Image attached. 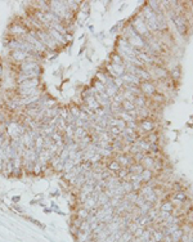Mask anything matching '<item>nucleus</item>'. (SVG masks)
<instances>
[{
    "label": "nucleus",
    "mask_w": 193,
    "mask_h": 242,
    "mask_svg": "<svg viewBox=\"0 0 193 242\" xmlns=\"http://www.w3.org/2000/svg\"><path fill=\"white\" fill-rule=\"evenodd\" d=\"M9 32L13 37H22L27 34L28 30L23 23H14L9 27Z\"/></svg>",
    "instance_id": "obj_2"
},
{
    "label": "nucleus",
    "mask_w": 193,
    "mask_h": 242,
    "mask_svg": "<svg viewBox=\"0 0 193 242\" xmlns=\"http://www.w3.org/2000/svg\"><path fill=\"white\" fill-rule=\"evenodd\" d=\"M79 217L82 219H86V218H89V214H88V211H86V209H82V210H80L79 211Z\"/></svg>",
    "instance_id": "obj_10"
},
{
    "label": "nucleus",
    "mask_w": 193,
    "mask_h": 242,
    "mask_svg": "<svg viewBox=\"0 0 193 242\" xmlns=\"http://www.w3.org/2000/svg\"><path fill=\"white\" fill-rule=\"evenodd\" d=\"M68 112H70V115H72V116H73V117L79 119L80 114H81V108L76 107V106H72V107H70V108H68Z\"/></svg>",
    "instance_id": "obj_9"
},
{
    "label": "nucleus",
    "mask_w": 193,
    "mask_h": 242,
    "mask_svg": "<svg viewBox=\"0 0 193 242\" xmlns=\"http://www.w3.org/2000/svg\"><path fill=\"white\" fill-rule=\"evenodd\" d=\"M73 166H76L75 161L71 160V159H67L66 161H64V164H63V174L64 173H70L71 169H72Z\"/></svg>",
    "instance_id": "obj_8"
},
{
    "label": "nucleus",
    "mask_w": 193,
    "mask_h": 242,
    "mask_svg": "<svg viewBox=\"0 0 193 242\" xmlns=\"http://www.w3.org/2000/svg\"><path fill=\"white\" fill-rule=\"evenodd\" d=\"M18 200H19V197H13V201L14 202H18Z\"/></svg>",
    "instance_id": "obj_13"
},
{
    "label": "nucleus",
    "mask_w": 193,
    "mask_h": 242,
    "mask_svg": "<svg viewBox=\"0 0 193 242\" xmlns=\"http://www.w3.org/2000/svg\"><path fill=\"white\" fill-rule=\"evenodd\" d=\"M86 137V130L84 128H76L75 133H73V139L75 140H79L81 139V138Z\"/></svg>",
    "instance_id": "obj_7"
},
{
    "label": "nucleus",
    "mask_w": 193,
    "mask_h": 242,
    "mask_svg": "<svg viewBox=\"0 0 193 242\" xmlns=\"http://www.w3.org/2000/svg\"><path fill=\"white\" fill-rule=\"evenodd\" d=\"M36 36H37L39 40H40L41 43L45 45V48H46L48 50H56L57 48L59 47V45L56 43V40H54V39L51 37L49 34H48V31L45 30V28L36 31Z\"/></svg>",
    "instance_id": "obj_1"
},
{
    "label": "nucleus",
    "mask_w": 193,
    "mask_h": 242,
    "mask_svg": "<svg viewBox=\"0 0 193 242\" xmlns=\"http://www.w3.org/2000/svg\"><path fill=\"white\" fill-rule=\"evenodd\" d=\"M95 86H96V88H98V90H101V92H102L103 89H104V88H103V86H102V84H99V83H96V85H95Z\"/></svg>",
    "instance_id": "obj_11"
},
{
    "label": "nucleus",
    "mask_w": 193,
    "mask_h": 242,
    "mask_svg": "<svg viewBox=\"0 0 193 242\" xmlns=\"http://www.w3.org/2000/svg\"><path fill=\"white\" fill-rule=\"evenodd\" d=\"M21 140H22V143H23L25 148H35V139L32 138V135L28 133V131L22 135Z\"/></svg>",
    "instance_id": "obj_5"
},
{
    "label": "nucleus",
    "mask_w": 193,
    "mask_h": 242,
    "mask_svg": "<svg viewBox=\"0 0 193 242\" xmlns=\"http://www.w3.org/2000/svg\"><path fill=\"white\" fill-rule=\"evenodd\" d=\"M95 201H96V196L95 195L89 196V197L84 201V207H85V209H92L93 206L95 205Z\"/></svg>",
    "instance_id": "obj_6"
},
{
    "label": "nucleus",
    "mask_w": 193,
    "mask_h": 242,
    "mask_svg": "<svg viewBox=\"0 0 193 242\" xmlns=\"http://www.w3.org/2000/svg\"><path fill=\"white\" fill-rule=\"evenodd\" d=\"M1 75H3V66L0 64V77H1Z\"/></svg>",
    "instance_id": "obj_12"
},
{
    "label": "nucleus",
    "mask_w": 193,
    "mask_h": 242,
    "mask_svg": "<svg viewBox=\"0 0 193 242\" xmlns=\"http://www.w3.org/2000/svg\"><path fill=\"white\" fill-rule=\"evenodd\" d=\"M28 56H30V54L26 53V52H23V50H14V52H11V58H12L13 61H15V62H18V63L25 62V61L28 58Z\"/></svg>",
    "instance_id": "obj_4"
},
{
    "label": "nucleus",
    "mask_w": 193,
    "mask_h": 242,
    "mask_svg": "<svg viewBox=\"0 0 193 242\" xmlns=\"http://www.w3.org/2000/svg\"><path fill=\"white\" fill-rule=\"evenodd\" d=\"M45 30L48 31V34L50 35L51 37L56 40V43L58 44V45H64V44H67V39H66V36L64 35H62V34H59L58 31H56L54 28H51V27H46Z\"/></svg>",
    "instance_id": "obj_3"
}]
</instances>
